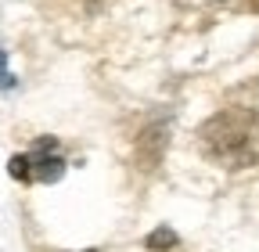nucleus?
I'll return each mask as SVG.
<instances>
[{"mask_svg": "<svg viewBox=\"0 0 259 252\" xmlns=\"http://www.w3.org/2000/svg\"><path fill=\"white\" fill-rule=\"evenodd\" d=\"M8 173H11L15 180L29 184V180H32V159H29V155H11V159H8Z\"/></svg>", "mask_w": 259, "mask_h": 252, "instance_id": "5", "label": "nucleus"}, {"mask_svg": "<svg viewBox=\"0 0 259 252\" xmlns=\"http://www.w3.org/2000/svg\"><path fill=\"white\" fill-rule=\"evenodd\" d=\"M29 159H32V180H40V184H58L61 180L65 159L58 155V141L54 137H40L36 144H32Z\"/></svg>", "mask_w": 259, "mask_h": 252, "instance_id": "2", "label": "nucleus"}, {"mask_svg": "<svg viewBox=\"0 0 259 252\" xmlns=\"http://www.w3.org/2000/svg\"><path fill=\"white\" fill-rule=\"evenodd\" d=\"M166 155V126H151V130L137 141V162L141 170H155Z\"/></svg>", "mask_w": 259, "mask_h": 252, "instance_id": "3", "label": "nucleus"}, {"mask_svg": "<svg viewBox=\"0 0 259 252\" xmlns=\"http://www.w3.org/2000/svg\"><path fill=\"white\" fill-rule=\"evenodd\" d=\"M144 245H148L151 252H162V248H177V245H180V234H177L173 227H166V224H162V227H155V231L144 238Z\"/></svg>", "mask_w": 259, "mask_h": 252, "instance_id": "4", "label": "nucleus"}, {"mask_svg": "<svg viewBox=\"0 0 259 252\" xmlns=\"http://www.w3.org/2000/svg\"><path fill=\"white\" fill-rule=\"evenodd\" d=\"M202 148L212 162L241 170L259 159V112L255 108H223L202 126Z\"/></svg>", "mask_w": 259, "mask_h": 252, "instance_id": "1", "label": "nucleus"}]
</instances>
